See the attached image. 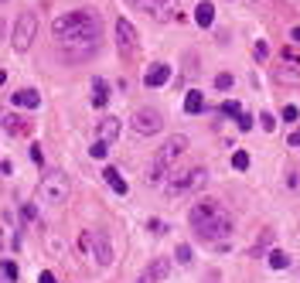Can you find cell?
<instances>
[{"instance_id":"11","label":"cell","mask_w":300,"mask_h":283,"mask_svg":"<svg viewBox=\"0 0 300 283\" xmlns=\"http://www.w3.org/2000/svg\"><path fill=\"white\" fill-rule=\"evenodd\" d=\"M168 78H170V65L168 62H154L147 72H144V86H147V89H157V86H164Z\"/></svg>"},{"instance_id":"3","label":"cell","mask_w":300,"mask_h":283,"mask_svg":"<svg viewBox=\"0 0 300 283\" xmlns=\"http://www.w3.org/2000/svg\"><path fill=\"white\" fill-rule=\"evenodd\" d=\"M38 198L48 205H65L68 202V174L65 170H48L38 181Z\"/></svg>"},{"instance_id":"46","label":"cell","mask_w":300,"mask_h":283,"mask_svg":"<svg viewBox=\"0 0 300 283\" xmlns=\"http://www.w3.org/2000/svg\"><path fill=\"white\" fill-rule=\"evenodd\" d=\"M0 4H7V0H0Z\"/></svg>"},{"instance_id":"33","label":"cell","mask_w":300,"mask_h":283,"mask_svg":"<svg viewBox=\"0 0 300 283\" xmlns=\"http://www.w3.org/2000/svg\"><path fill=\"white\" fill-rule=\"evenodd\" d=\"M283 62H290V65H297V62H300V55L294 52V48H283Z\"/></svg>"},{"instance_id":"34","label":"cell","mask_w":300,"mask_h":283,"mask_svg":"<svg viewBox=\"0 0 300 283\" xmlns=\"http://www.w3.org/2000/svg\"><path fill=\"white\" fill-rule=\"evenodd\" d=\"M147 228H150V232H157V236H160V232H164L168 226H164L160 218H150V222H147Z\"/></svg>"},{"instance_id":"12","label":"cell","mask_w":300,"mask_h":283,"mask_svg":"<svg viewBox=\"0 0 300 283\" xmlns=\"http://www.w3.org/2000/svg\"><path fill=\"white\" fill-rule=\"evenodd\" d=\"M116 136H120V120H116V116H106V120H99L96 140H102V144H112Z\"/></svg>"},{"instance_id":"42","label":"cell","mask_w":300,"mask_h":283,"mask_svg":"<svg viewBox=\"0 0 300 283\" xmlns=\"http://www.w3.org/2000/svg\"><path fill=\"white\" fill-rule=\"evenodd\" d=\"M4 31H7V24H4V20H0V38H4Z\"/></svg>"},{"instance_id":"18","label":"cell","mask_w":300,"mask_h":283,"mask_svg":"<svg viewBox=\"0 0 300 283\" xmlns=\"http://www.w3.org/2000/svg\"><path fill=\"white\" fill-rule=\"evenodd\" d=\"M0 126L10 133V136H24V133H28V123H24L18 113H14V116H4V123H0Z\"/></svg>"},{"instance_id":"24","label":"cell","mask_w":300,"mask_h":283,"mask_svg":"<svg viewBox=\"0 0 300 283\" xmlns=\"http://www.w3.org/2000/svg\"><path fill=\"white\" fill-rule=\"evenodd\" d=\"M232 168H236V170H246V168H249V154H246V150H236V154H232Z\"/></svg>"},{"instance_id":"23","label":"cell","mask_w":300,"mask_h":283,"mask_svg":"<svg viewBox=\"0 0 300 283\" xmlns=\"http://www.w3.org/2000/svg\"><path fill=\"white\" fill-rule=\"evenodd\" d=\"M222 113H225V116H236V120H239V116H242V106H239L236 99H225V102H222Z\"/></svg>"},{"instance_id":"8","label":"cell","mask_w":300,"mask_h":283,"mask_svg":"<svg viewBox=\"0 0 300 283\" xmlns=\"http://www.w3.org/2000/svg\"><path fill=\"white\" fill-rule=\"evenodd\" d=\"M184 150H188V136H184V133H178V136H170L168 144L157 150L154 164H160V168H170V164H174V160H178V157H181Z\"/></svg>"},{"instance_id":"14","label":"cell","mask_w":300,"mask_h":283,"mask_svg":"<svg viewBox=\"0 0 300 283\" xmlns=\"http://www.w3.org/2000/svg\"><path fill=\"white\" fill-rule=\"evenodd\" d=\"M102 178H106V184H110V188L116 191V194H126V191H130L126 178H123V174H120L116 168H106V170H102Z\"/></svg>"},{"instance_id":"29","label":"cell","mask_w":300,"mask_h":283,"mask_svg":"<svg viewBox=\"0 0 300 283\" xmlns=\"http://www.w3.org/2000/svg\"><path fill=\"white\" fill-rule=\"evenodd\" d=\"M20 218H24V222H34V218H38V208L31 205V202H28V205L20 208Z\"/></svg>"},{"instance_id":"35","label":"cell","mask_w":300,"mask_h":283,"mask_svg":"<svg viewBox=\"0 0 300 283\" xmlns=\"http://www.w3.org/2000/svg\"><path fill=\"white\" fill-rule=\"evenodd\" d=\"M283 120L294 123V120H297V106H283Z\"/></svg>"},{"instance_id":"10","label":"cell","mask_w":300,"mask_h":283,"mask_svg":"<svg viewBox=\"0 0 300 283\" xmlns=\"http://www.w3.org/2000/svg\"><path fill=\"white\" fill-rule=\"evenodd\" d=\"M89 256H92L99 266L112 263V246H110V236H106V232H92V249H89Z\"/></svg>"},{"instance_id":"15","label":"cell","mask_w":300,"mask_h":283,"mask_svg":"<svg viewBox=\"0 0 300 283\" xmlns=\"http://www.w3.org/2000/svg\"><path fill=\"white\" fill-rule=\"evenodd\" d=\"M202 110H205V92L191 89V92L184 96V113H188V116H198Z\"/></svg>"},{"instance_id":"30","label":"cell","mask_w":300,"mask_h":283,"mask_svg":"<svg viewBox=\"0 0 300 283\" xmlns=\"http://www.w3.org/2000/svg\"><path fill=\"white\" fill-rule=\"evenodd\" d=\"M178 263H191V246H178Z\"/></svg>"},{"instance_id":"26","label":"cell","mask_w":300,"mask_h":283,"mask_svg":"<svg viewBox=\"0 0 300 283\" xmlns=\"http://www.w3.org/2000/svg\"><path fill=\"white\" fill-rule=\"evenodd\" d=\"M252 55H256V62H266V58H270V44H266V41H256V44H252Z\"/></svg>"},{"instance_id":"13","label":"cell","mask_w":300,"mask_h":283,"mask_svg":"<svg viewBox=\"0 0 300 283\" xmlns=\"http://www.w3.org/2000/svg\"><path fill=\"white\" fill-rule=\"evenodd\" d=\"M10 99H14V106H20V110H38V106H41V96H38L34 89H20V92H14Z\"/></svg>"},{"instance_id":"45","label":"cell","mask_w":300,"mask_h":283,"mask_svg":"<svg viewBox=\"0 0 300 283\" xmlns=\"http://www.w3.org/2000/svg\"><path fill=\"white\" fill-rule=\"evenodd\" d=\"M0 123H4V113H0Z\"/></svg>"},{"instance_id":"16","label":"cell","mask_w":300,"mask_h":283,"mask_svg":"<svg viewBox=\"0 0 300 283\" xmlns=\"http://www.w3.org/2000/svg\"><path fill=\"white\" fill-rule=\"evenodd\" d=\"M194 20H198V28H212V24H215V7H212L208 0H202V4L194 7Z\"/></svg>"},{"instance_id":"44","label":"cell","mask_w":300,"mask_h":283,"mask_svg":"<svg viewBox=\"0 0 300 283\" xmlns=\"http://www.w3.org/2000/svg\"><path fill=\"white\" fill-rule=\"evenodd\" d=\"M0 283H10V280H7V276H4V273H0Z\"/></svg>"},{"instance_id":"1","label":"cell","mask_w":300,"mask_h":283,"mask_svg":"<svg viewBox=\"0 0 300 283\" xmlns=\"http://www.w3.org/2000/svg\"><path fill=\"white\" fill-rule=\"evenodd\" d=\"M99 28H102L99 14H92V10H68V14L55 18L52 38H55L58 52L68 62H82V58L96 55V48H99Z\"/></svg>"},{"instance_id":"43","label":"cell","mask_w":300,"mask_h":283,"mask_svg":"<svg viewBox=\"0 0 300 283\" xmlns=\"http://www.w3.org/2000/svg\"><path fill=\"white\" fill-rule=\"evenodd\" d=\"M4 82H7V72H0V86H4Z\"/></svg>"},{"instance_id":"41","label":"cell","mask_w":300,"mask_h":283,"mask_svg":"<svg viewBox=\"0 0 300 283\" xmlns=\"http://www.w3.org/2000/svg\"><path fill=\"white\" fill-rule=\"evenodd\" d=\"M290 38H294V41L300 44V28H294V31H290Z\"/></svg>"},{"instance_id":"28","label":"cell","mask_w":300,"mask_h":283,"mask_svg":"<svg viewBox=\"0 0 300 283\" xmlns=\"http://www.w3.org/2000/svg\"><path fill=\"white\" fill-rule=\"evenodd\" d=\"M215 89H232V76H228V72H222V76H215Z\"/></svg>"},{"instance_id":"20","label":"cell","mask_w":300,"mask_h":283,"mask_svg":"<svg viewBox=\"0 0 300 283\" xmlns=\"http://www.w3.org/2000/svg\"><path fill=\"white\" fill-rule=\"evenodd\" d=\"M270 266H273V270H286V266H290V256H286L283 249H273V252H270Z\"/></svg>"},{"instance_id":"2","label":"cell","mask_w":300,"mask_h":283,"mask_svg":"<svg viewBox=\"0 0 300 283\" xmlns=\"http://www.w3.org/2000/svg\"><path fill=\"white\" fill-rule=\"evenodd\" d=\"M188 222H191L194 236H198L202 242L222 246L225 239L232 236V215H228V208H225L218 198H205V202H198V205L188 212Z\"/></svg>"},{"instance_id":"7","label":"cell","mask_w":300,"mask_h":283,"mask_svg":"<svg viewBox=\"0 0 300 283\" xmlns=\"http://www.w3.org/2000/svg\"><path fill=\"white\" fill-rule=\"evenodd\" d=\"M130 126L140 133V136H154V133L164 130V120H160V113H157V110H136V113H133V120H130Z\"/></svg>"},{"instance_id":"40","label":"cell","mask_w":300,"mask_h":283,"mask_svg":"<svg viewBox=\"0 0 300 283\" xmlns=\"http://www.w3.org/2000/svg\"><path fill=\"white\" fill-rule=\"evenodd\" d=\"M136 283H157V280H154V276H150L147 270H144V273H140V280H136Z\"/></svg>"},{"instance_id":"25","label":"cell","mask_w":300,"mask_h":283,"mask_svg":"<svg viewBox=\"0 0 300 283\" xmlns=\"http://www.w3.org/2000/svg\"><path fill=\"white\" fill-rule=\"evenodd\" d=\"M273 242V228H266V232H262V239L260 242H256V249H252V252H256V256H262V252H266V246Z\"/></svg>"},{"instance_id":"27","label":"cell","mask_w":300,"mask_h":283,"mask_svg":"<svg viewBox=\"0 0 300 283\" xmlns=\"http://www.w3.org/2000/svg\"><path fill=\"white\" fill-rule=\"evenodd\" d=\"M89 154H92L96 160H102V157H106V154H110V144H102V140H96L92 147H89Z\"/></svg>"},{"instance_id":"17","label":"cell","mask_w":300,"mask_h":283,"mask_svg":"<svg viewBox=\"0 0 300 283\" xmlns=\"http://www.w3.org/2000/svg\"><path fill=\"white\" fill-rule=\"evenodd\" d=\"M106 102H110V86H106V78H96L92 82V106L102 110Z\"/></svg>"},{"instance_id":"37","label":"cell","mask_w":300,"mask_h":283,"mask_svg":"<svg viewBox=\"0 0 300 283\" xmlns=\"http://www.w3.org/2000/svg\"><path fill=\"white\" fill-rule=\"evenodd\" d=\"M0 174H14V164L10 160H0Z\"/></svg>"},{"instance_id":"32","label":"cell","mask_w":300,"mask_h":283,"mask_svg":"<svg viewBox=\"0 0 300 283\" xmlns=\"http://www.w3.org/2000/svg\"><path fill=\"white\" fill-rule=\"evenodd\" d=\"M31 160H34V164H44V154H41V144H31Z\"/></svg>"},{"instance_id":"21","label":"cell","mask_w":300,"mask_h":283,"mask_svg":"<svg viewBox=\"0 0 300 283\" xmlns=\"http://www.w3.org/2000/svg\"><path fill=\"white\" fill-rule=\"evenodd\" d=\"M0 273H4V276H7V280L10 283H18V263H14V260H4V263H0Z\"/></svg>"},{"instance_id":"19","label":"cell","mask_w":300,"mask_h":283,"mask_svg":"<svg viewBox=\"0 0 300 283\" xmlns=\"http://www.w3.org/2000/svg\"><path fill=\"white\" fill-rule=\"evenodd\" d=\"M147 273H150V276H154L157 283H160V280H164V276L170 273V260H164V256H160V260H154V263L147 266Z\"/></svg>"},{"instance_id":"5","label":"cell","mask_w":300,"mask_h":283,"mask_svg":"<svg viewBox=\"0 0 300 283\" xmlns=\"http://www.w3.org/2000/svg\"><path fill=\"white\" fill-rule=\"evenodd\" d=\"M126 4H133L136 10H144L154 20H181L178 0H126Z\"/></svg>"},{"instance_id":"6","label":"cell","mask_w":300,"mask_h":283,"mask_svg":"<svg viewBox=\"0 0 300 283\" xmlns=\"http://www.w3.org/2000/svg\"><path fill=\"white\" fill-rule=\"evenodd\" d=\"M38 34V14L34 10H24L18 20H14V52H28L31 48V41Z\"/></svg>"},{"instance_id":"36","label":"cell","mask_w":300,"mask_h":283,"mask_svg":"<svg viewBox=\"0 0 300 283\" xmlns=\"http://www.w3.org/2000/svg\"><path fill=\"white\" fill-rule=\"evenodd\" d=\"M239 130H252V116H249V113L239 116Z\"/></svg>"},{"instance_id":"39","label":"cell","mask_w":300,"mask_h":283,"mask_svg":"<svg viewBox=\"0 0 300 283\" xmlns=\"http://www.w3.org/2000/svg\"><path fill=\"white\" fill-rule=\"evenodd\" d=\"M286 144H290V147H300V130L290 133V140H286Z\"/></svg>"},{"instance_id":"9","label":"cell","mask_w":300,"mask_h":283,"mask_svg":"<svg viewBox=\"0 0 300 283\" xmlns=\"http://www.w3.org/2000/svg\"><path fill=\"white\" fill-rule=\"evenodd\" d=\"M116 44H120V52H123V55L136 52V28H133L126 18L116 20Z\"/></svg>"},{"instance_id":"22","label":"cell","mask_w":300,"mask_h":283,"mask_svg":"<svg viewBox=\"0 0 300 283\" xmlns=\"http://www.w3.org/2000/svg\"><path fill=\"white\" fill-rule=\"evenodd\" d=\"M164 174H168V168H160V164H150V170H147V184H160V181H164Z\"/></svg>"},{"instance_id":"31","label":"cell","mask_w":300,"mask_h":283,"mask_svg":"<svg viewBox=\"0 0 300 283\" xmlns=\"http://www.w3.org/2000/svg\"><path fill=\"white\" fill-rule=\"evenodd\" d=\"M260 123H262V130H266V133H273V130H276V120H273L270 113H262V116H260Z\"/></svg>"},{"instance_id":"38","label":"cell","mask_w":300,"mask_h":283,"mask_svg":"<svg viewBox=\"0 0 300 283\" xmlns=\"http://www.w3.org/2000/svg\"><path fill=\"white\" fill-rule=\"evenodd\" d=\"M38 283H55V276H52V273L44 270V273H38Z\"/></svg>"},{"instance_id":"4","label":"cell","mask_w":300,"mask_h":283,"mask_svg":"<svg viewBox=\"0 0 300 283\" xmlns=\"http://www.w3.org/2000/svg\"><path fill=\"white\" fill-rule=\"evenodd\" d=\"M205 181H208L205 168H188V170H178L168 184H164V191H168L170 198H178V194H194V191L205 188Z\"/></svg>"}]
</instances>
